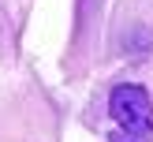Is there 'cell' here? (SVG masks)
Listing matches in <instances>:
<instances>
[{
    "mask_svg": "<svg viewBox=\"0 0 153 142\" xmlns=\"http://www.w3.org/2000/svg\"><path fill=\"white\" fill-rule=\"evenodd\" d=\"M108 112L131 138H149L153 135V101L134 82H123L108 94Z\"/></svg>",
    "mask_w": 153,
    "mask_h": 142,
    "instance_id": "cell-1",
    "label": "cell"
},
{
    "mask_svg": "<svg viewBox=\"0 0 153 142\" xmlns=\"http://www.w3.org/2000/svg\"><path fill=\"white\" fill-rule=\"evenodd\" d=\"M112 142H134V138H131V135H127V138H123V135H120V138H112Z\"/></svg>",
    "mask_w": 153,
    "mask_h": 142,
    "instance_id": "cell-2",
    "label": "cell"
}]
</instances>
